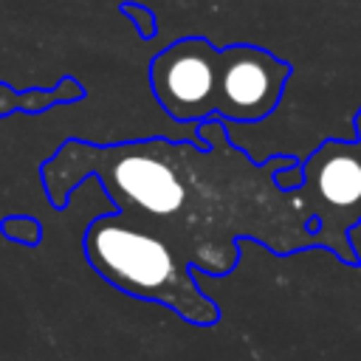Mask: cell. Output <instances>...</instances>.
I'll return each mask as SVG.
<instances>
[{
    "label": "cell",
    "mask_w": 361,
    "mask_h": 361,
    "mask_svg": "<svg viewBox=\"0 0 361 361\" xmlns=\"http://www.w3.org/2000/svg\"><path fill=\"white\" fill-rule=\"evenodd\" d=\"M82 254L121 293L158 302L189 324L212 327L223 316L217 302L200 290L195 268L155 228L118 209L87 223Z\"/></svg>",
    "instance_id": "cell-1"
},
{
    "label": "cell",
    "mask_w": 361,
    "mask_h": 361,
    "mask_svg": "<svg viewBox=\"0 0 361 361\" xmlns=\"http://www.w3.org/2000/svg\"><path fill=\"white\" fill-rule=\"evenodd\" d=\"M290 79V65L259 45L217 48L214 116L223 124H254L268 118Z\"/></svg>",
    "instance_id": "cell-2"
},
{
    "label": "cell",
    "mask_w": 361,
    "mask_h": 361,
    "mask_svg": "<svg viewBox=\"0 0 361 361\" xmlns=\"http://www.w3.org/2000/svg\"><path fill=\"white\" fill-rule=\"evenodd\" d=\"M217 48L206 37H180L149 62V87L164 113L180 124L214 116Z\"/></svg>",
    "instance_id": "cell-3"
},
{
    "label": "cell",
    "mask_w": 361,
    "mask_h": 361,
    "mask_svg": "<svg viewBox=\"0 0 361 361\" xmlns=\"http://www.w3.org/2000/svg\"><path fill=\"white\" fill-rule=\"evenodd\" d=\"M302 172L305 183L299 192L307 195L305 203L310 206V220L322 226L313 240L324 243L327 231L338 228V240L344 243L341 231L361 217V144L327 138L302 161Z\"/></svg>",
    "instance_id": "cell-4"
},
{
    "label": "cell",
    "mask_w": 361,
    "mask_h": 361,
    "mask_svg": "<svg viewBox=\"0 0 361 361\" xmlns=\"http://www.w3.org/2000/svg\"><path fill=\"white\" fill-rule=\"evenodd\" d=\"M0 234H3L6 240L17 243V245L34 248V245H39V240H42V226H39V220L31 217V214H8V217L0 220Z\"/></svg>",
    "instance_id": "cell-5"
},
{
    "label": "cell",
    "mask_w": 361,
    "mask_h": 361,
    "mask_svg": "<svg viewBox=\"0 0 361 361\" xmlns=\"http://www.w3.org/2000/svg\"><path fill=\"white\" fill-rule=\"evenodd\" d=\"M121 11H124V17L133 20V25L138 28V34H141L144 39H149V37L155 34V14H152L147 6H141V3H124Z\"/></svg>",
    "instance_id": "cell-6"
},
{
    "label": "cell",
    "mask_w": 361,
    "mask_h": 361,
    "mask_svg": "<svg viewBox=\"0 0 361 361\" xmlns=\"http://www.w3.org/2000/svg\"><path fill=\"white\" fill-rule=\"evenodd\" d=\"M302 183H305L302 161H293V164H288V166H282V169L274 172V186H276L279 192H296Z\"/></svg>",
    "instance_id": "cell-7"
},
{
    "label": "cell",
    "mask_w": 361,
    "mask_h": 361,
    "mask_svg": "<svg viewBox=\"0 0 361 361\" xmlns=\"http://www.w3.org/2000/svg\"><path fill=\"white\" fill-rule=\"evenodd\" d=\"M355 138H358V144H361V110H358V116H355Z\"/></svg>",
    "instance_id": "cell-8"
}]
</instances>
